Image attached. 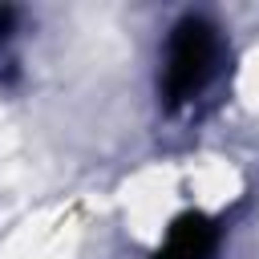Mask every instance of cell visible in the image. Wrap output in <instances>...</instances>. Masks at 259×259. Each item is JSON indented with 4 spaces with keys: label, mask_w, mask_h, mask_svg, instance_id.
<instances>
[{
    "label": "cell",
    "mask_w": 259,
    "mask_h": 259,
    "mask_svg": "<svg viewBox=\"0 0 259 259\" xmlns=\"http://www.w3.org/2000/svg\"><path fill=\"white\" fill-rule=\"evenodd\" d=\"M223 36L206 16H182L170 28L166 57H162V97L166 105L194 101L219 73Z\"/></svg>",
    "instance_id": "6da1fadb"
},
{
    "label": "cell",
    "mask_w": 259,
    "mask_h": 259,
    "mask_svg": "<svg viewBox=\"0 0 259 259\" xmlns=\"http://www.w3.org/2000/svg\"><path fill=\"white\" fill-rule=\"evenodd\" d=\"M219 251V227L206 214H182L166 231L154 259H214Z\"/></svg>",
    "instance_id": "7a4b0ae2"
}]
</instances>
